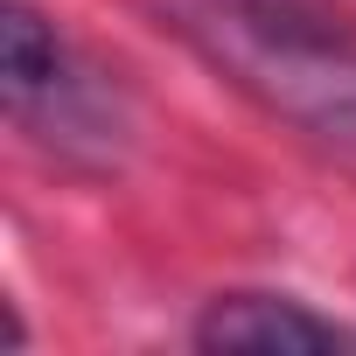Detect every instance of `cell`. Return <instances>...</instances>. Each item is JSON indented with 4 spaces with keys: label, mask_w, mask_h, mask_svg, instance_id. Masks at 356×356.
Here are the masks:
<instances>
[{
    "label": "cell",
    "mask_w": 356,
    "mask_h": 356,
    "mask_svg": "<svg viewBox=\"0 0 356 356\" xmlns=\"http://www.w3.org/2000/svg\"><path fill=\"white\" fill-rule=\"evenodd\" d=\"M196 349H210V356H321V349H342V328L286 293H217L196 314Z\"/></svg>",
    "instance_id": "obj_2"
},
{
    "label": "cell",
    "mask_w": 356,
    "mask_h": 356,
    "mask_svg": "<svg viewBox=\"0 0 356 356\" xmlns=\"http://www.w3.org/2000/svg\"><path fill=\"white\" fill-rule=\"evenodd\" d=\"M259 8H314V0H259Z\"/></svg>",
    "instance_id": "obj_4"
},
{
    "label": "cell",
    "mask_w": 356,
    "mask_h": 356,
    "mask_svg": "<svg viewBox=\"0 0 356 356\" xmlns=\"http://www.w3.org/2000/svg\"><path fill=\"white\" fill-rule=\"evenodd\" d=\"M0 84H8L15 119H35V105H56L70 91V56H63L56 29L29 0H8V8H0Z\"/></svg>",
    "instance_id": "obj_3"
},
{
    "label": "cell",
    "mask_w": 356,
    "mask_h": 356,
    "mask_svg": "<svg viewBox=\"0 0 356 356\" xmlns=\"http://www.w3.org/2000/svg\"><path fill=\"white\" fill-rule=\"evenodd\" d=\"M168 29L203 63H217L252 105L300 126L307 140L356 161V42L335 35L314 8L259 0H168Z\"/></svg>",
    "instance_id": "obj_1"
}]
</instances>
